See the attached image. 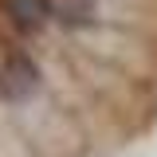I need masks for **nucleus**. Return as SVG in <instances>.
Returning <instances> with one entry per match:
<instances>
[{
  "mask_svg": "<svg viewBox=\"0 0 157 157\" xmlns=\"http://www.w3.org/2000/svg\"><path fill=\"white\" fill-rule=\"evenodd\" d=\"M43 94H51L47 67L28 47H4L0 51V106L8 114H16Z\"/></svg>",
  "mask_w": 157,
  "mask_h": 157,
  "instance_id": "nucleus-1",
  "label": "nucleus"
},
{
  "mask_svg": "<svg viewBox=\"0 0 157 157\" xmlns=\"http://www.w3.org/2000/svg\"><path fill=\"white\" fill-rule=\"evenodd\" d=\"M0 12L20 36H36L51 24V0H0Z\"/></svg>",
  "mask_w": 157,
  "mask_h": 157,
  "instance_id": "nucleus-2",
  "label": "nucleus"
}]
</instances>
